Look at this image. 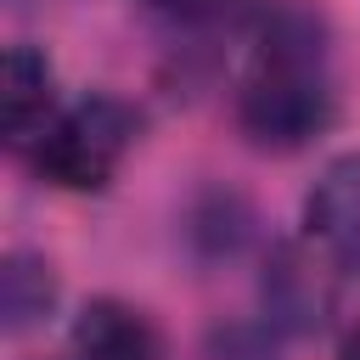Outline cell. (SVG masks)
<instances>
[{
    "label": "cell",
    "instance_id": "277c9868",
    "mask_svg": "<svg viewBox=\"0 0 360 360\" xmlns=\"http://www.w3.org/2000/svg\"><path fill=\"white\" fill-rule=\"evenodd\" d=\"M309 242L326 248L343 270H360V152L332 158L304 202Z\"/></svg>",
    "mask_w": 360,
    "mask_h": 360
},
{
    "label": "cell",
    "instance_id": "7a4b0ae2",
    "mask_svg": "<svg viewBox=\"0 0 360 360\" xmlns=\"http://www.w3.org/2000/svg\"><path fill=\"white\" fill-rule=\"evenodd\" d=\"M141 129V112L107 90L79 96L73 107H56V118L45 124V135L28 146V163L39 180L62 186V191H101L118 163L129 158Z\"/></svg>",
    "mask_w": 360,
    "mask_h": 360
},
{
    "label": "cell",
    "instance_id": "ba28073f",
    "mask_svg": "<svg viewBox=\"0 0 360 360\" xmlns=\"http://www.w3.org/2000/svg\"><path fill=\"white\" fill-rule=\"evenodd\" d=\"M146 11H158V17H169V22H208V17H219V6L225 0H141Z\"/></svg>",
    "mask_w": 360,
    "mask_h": 360
},
{
    "label": "cell",
    "instance_id": "5b68a950",
    "mask_svg": "<svg viewBox=\"0 0 360 360\" xmlns=\"http://www.w3.org/2000/svg\"><path fill=\"white\" fill-rule=\"evenodd\" d=\"M73 360H163V343L152 321L124 298H90L68 338Z\"/></svg>",
    "mask_w": 360,
    "mask_h": 360
},
{
    "label": "cell",
    "instance_id": "6da1fadb",
    "mask_svg": "<svg viewBox=\"0 0 360 360\" xmlns=\"http://www.w3.org/2000/svg\"><path fill=\"white\" fill-rule=\"evenodd\" d=\"M338 112L332 51L309 11H276L253 28L236 73V124L264 152L309 146Z\"/></svg>",
    "mask_w": 360,
    "mask_h": 360
},
{
    "label": "cell",
    "instance_id": "3957f363",
    "mask_svg": "<svg viewBox=\"0 0 360 360\" xmlns=\"http://www.w3.org/2000/svg\"><path fill=\"white\" fill-rule=\"evenodd\" d=\"M338 259L315 242H287L276 259H270V276H264V304L281 326L292 332H315L332 309V292H338Z\"/></svg>",
    "mask_w": 360,
    "mask_h": 360
},
{
    "label": "cell",
    "instance_id": "8992f818",
    "mask_svg": "<svg viewBox=\"0 0 360 360\" xmlns=\"http://www.w3.org/2000/svg\"><path fill=\"white\" fill-rule=\"evenodd\" d=\"M0 112H6V141L17 152H28L45 124L56 118V96H51V62L34 45H11L6 51V90H0Z\"/></svg>",
    "mask_w": 360,
    "mask_h": 360
},
{
    "label": "cell",
    "instance_id": "9c48e42d",
    "mask_svg": "<svg viewBox=\"0 0 360 360\" xmlns=\"http://www.w3.org/2000/svg\"><path fill=\"white\" fill-rule=\"evenodd\" d=\"M338 360H360V321L349 326V338H343V354H338Z\"/></svg>",
    "mask_w": 360,
    "mask_h": 360
},
{
    "label": "cell",
    "instance_id": "52a82bcc",
    "mask_svg": "<svg viewBox=\"0 0 360 360\" xmlns=\"http://www.w3.org/2000/svg\"><path fill=\"white\" fill-rule=\"evenodd\" d=\"M0 309H6V332H28L56 309V276L39 253H11L6 276H0Z\"/></svg>",
    "mask_w": 360,
    "mask_h": 360
}]
</instances>
